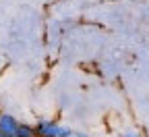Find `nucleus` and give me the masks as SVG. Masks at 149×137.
Segmentation results:
<instances>
[{
    "label": "nucleus",
    "mask_w": 149,
    "mask_h": 137,
    "mask_svg": "<svg viewBox=\"0 0 149 137\" xmlns=\"http://www.w3.org/2000/svg\"><path fill=\"white\" fill-rule=\"evenodd\" d=\"M58 127L60 123L42 119L33 125V131H35V137H58Z\"/></svg>",
    "instance_id": "obj_1"
},
{
    "label": "nucleus",
    "mask_w": 149,
    "mask_h": 137,
    "mask_svg": "<svg viewBox=\"0 0 149 137\" xmlns=\"http://www.w3.org/2000/svg\"><path fill=\"white\" fill-rule=\"evenodd\" d=\"M17 127H19V121L15 119L13 114H8V112L0 114V135H2V137H15Z\"/></svg>",
    "instance_id": "obj_2"
},
{
    "label": "nucleus",
    "mask_w": 149,
    "mask_h": 137,
    "mask_svg": "<svg viewBox=\"0 0 149 137\" xmlns=\"http://www.w3.org/2000/svg\"><path fill=\"white\" fill-rule=\"evenodd\" d=\"M15 137H35L33 125H29V123H19V127H17V131H15Z\"/></svg>",
    "instance_id": "obj_3"
},
{
    "label": "nucleus",
    "mask_w": 149,
    "mask_h": 137,
    "mask_svg": "<svg viewBox=\"0 0 149 137\" xmlns=\"http://www.w3.org/2000/svg\"><path fill=\"white\" fill-rule=\"evenodd\" d=\"M72 135V129L66 127V125H60L58 127V137H70Z\"/></svg>",
    "instance_id": "obj_4"
},
{
    "label": "nucleus",
    "mask_w": 149,
    "mask_h": 137,
    "mask_svg": "<svg viewBox=\"0 0 149 137\" xmlns=\"http://www.w3.org/2000/svg\"><path fill=\"white\" fill-rule=\"evenodd\" d=\"M124 137H143V135H141V133H137V131H133V133H126Z\"/></svg>",
    "instance_id": "obj_5"
},
{
    "label": "nucleus",
    "mask_w": 149,
    "mask_h": 137,
    "mask_svg": "<svg viewBox=\"0 0 149 137\" xmlns=\"http://www.w3.org/2000/svg\"><path fill=\"white\" fill-rule=\"evenodd\" d=\"M70 137H74V133H72V135H70Z\"/></svg>",
    "instance_id": "obj_6"
},
{
    "label": "nucleus",
    "mask_w": 149,
    "mask_h": 137,
    "mask_svg": "<svg viewBox=\"0 0 149 137\" xmlns=\"http://www.w3.org/2000/svg\"><path fill=\"white\" fill-rule=\"evenodd\" d=\"M0 114H2V112H0Z\"/></svg>",
    "instance_id": "obj_7"
},
{
    "label": "nucleus",
    "mask_w": 149,
    "mask_h": 137,
    "mask_svg": "<svg viewBox=\"0 0 149 137\" xmlns=\"http://www.w3.org/2000/svg\"><path fill=\"white\" fill-rule=\"evenodd\" d=\"M0 137H2V135H0Z\"/></svg>",
    "instance_id": "obj_8"
}]
</instances>
